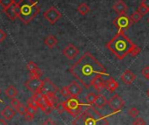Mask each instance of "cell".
<instances>
[{
	"instance_id": "cell-1",
	"label": "cell",
	"mask_w": 149,
	"mask_h": 125,
	"mask_svg": "<svg viewBox=\"0 0 149 125\" xmlns=\"http://www.w3.org/2000/svg\"><path fill=\"white\" fill-rule=\"evenodd\" d=\"M70 73L85 88H90L97 79L107 75L106 68L90 52H86L71 67Z\"/></svg>"
},
{
	"instance_id": "cell-2",
	"label": "cell",
	"mask_w": 149,
	"mask_h": 125,
	"mask_svg": "<svg viewBox=\"0 0 149 125\" xmlns=\"http://www.w3.org/2000/svg\"><path fill=\"white\" fill-rule=\"evenodd\" d=\"M136 46L137 45L125 35L122 31H118V33L106 44V47L120 60L124 59L128 54H131Z\"/></svg>"
},
{
	"instance_id": "cell-3",
	"label": "cell",
	"mask_w": 149,
	"mask_h": 125,
	"mask_svg": "<svg viewBox=\"0 0 149 125\" xmlns=\"http://www.w3.org/2000/svg\"><path fill=\"white\" fill-rule=\"evenodd\" d=\"M105 123H108L106 118L101 115L91 105L87 107L73 121L74 125H104Z\"/></svg>"
},
{
	"instance_id": "cell-4",
	"label": "cell",
	"mask_w": 149,
	"mask_h": 125,
	"mask_svg": "<svg viewBox=\"0 0 149 125\" xmlns=\"http://www.w3.org/2000/svg\"><path fill=\"white\" fill-rule=\"evenodd\" d=\"M18 18L26 25L29 24L40 12V7L33 0H20L16 4Z\"/></svg>"
},
{
	"instance_id": "cell-5",
	"label": "cell",
	"mask_w": 149,
	"mask_h": 125,
	"mask_svg": "<svg viewBox=\"0 0 149 125\" xmlns=\"http://www.w3.org/2000/svg\"><path fill=\"white\" fill-rule=\"evenodd\" d=\"M62 102L65 108V111H67L74 117H77L78 115H80L83 112V108L84 104L81 103L77 99V97L70 96V98L67 99L65 102Z\"/></svg>"
},
{
	"instance_id": "cell-6",
	"label": "cell",
	"mask_w": 149,
	"mask_h": 125,
	"mask_svg": "<svg viewBox=\"0 0 149 125\" xmlns=\"http://www.w3.org/2000/svg\"><path fill=\"white\" fill-rule=\"evenodd\" d=\"M132 24V21L129 16L126 14L123 15H118L114 20H113V25L118 29V31L125 32L126 31Z\"/></svg>"
},
{
	"instance_id": "cell-7",
	"label": "cell",
	"mask_w": 149,
	"mask_h": 125,
	"mask_svg": "<svg viewBox=\"0 0 149 125\" xmlns=\"http://www.w3.org/2000/svg\"><path fill=\"white\" fill-rule=\"evenodd\" d=\"M43 81L40 78H29V80L25 83V87L33 94H41V88H42Z\"/></svg>"
},
{
	"instance_id": "cell-8",
	"label": "cell",
	"mask_w": 149,
	"mask_h": 125,
	"mask_svg": "<svg viewBox=\"0 0 149 125\" xmlns=\"http://www.w3.org/2000/svg\"><path fill=\"white\" fill-rule=\"evenodd\" d=\"M43 16L49 22V24L54 25L61 18V13L55 7L52 6L43 13Z\"/></svg>"
},
{
	"instance_id": "cell-9",
	"label": "cell",
	"mask_w": 149,
	"mask_h": 125,
	"mask_svg": "<svg viewBox=\"0 0 149 125\" xmlns=\"http://www.w3.org/2000/svg\"><path fill=\"white\" fill-rule=\"evenodd\" d=\"M108 104L113 111H119L125 106V101L118 95H114L109 101Z\"/></svg>"
},
{
	"instance_id": "cell-10",
	"label": "cell",
	"mask_w": 149,
	"mask_h": 125,
	"mask_svg": "<svg viewBox=\"0 0 149 125\" xmlns=\"http://www.w3.org/2000/svg\"><path fill=\"white\" fill-rule=\"evenodd\" d=\"M58 91V88L48 79L46 78L43 81L42 88L40 93L43 95H50V94H56Z\"/></svg>"
},
{
	"instance_id": "cell-11",
	"label": "cell",
	"mask_w": 149,
	"mask_h": 125,
	"mask_svg": "<svg viewBox=\"0 0 149 125\" xmlns=\"http://www.w3.org/2000/svg\"><path fill=\"white\" fill-rule=\"evenodd\" d=\"M63 55L68 58V59H74L79 53V49L74 44H68L64 49L62 50Z\"/></svg>"
},
{
	"instance_id": "cell-12",
	"label": "cell",
	"mask_w": 149,
	"mask_h": 125,
	"mask_svg": "<svg viewBox=\"0 0 149 125\" xmlns=\"http://www.w3.org/2000/svg\"><path fill=\"white\" fill-rule=\"evenodd\" d=\"M68 88L69 90L70 96H72V97H78V95H80L81 93L83 92L82 87L77 81H71L70 84L68 86Z\"/></svg>"
},
{
	"instance_id": "cell-13",
	"label": "cell",
	"mask_w": 149,
	"mask_h": 125,
	"mask_svg": "<svg viewBox=\"0 0 149 125\" xmlns=\"http://www.w3.org/2000/svg\"><path fill=\"white\" fill-rule=\"evenodd\" d=\"M112 9L118 14V15H123L125 14L128 7L126 6V4L123 1V0H118L117 1L113 6H112Z\"/></svg>"
},
{
	"instance_id": "cell-14",
	"label": "cell",
	"mask_w": 149,
	"mask_h": 125,
	"mask_svg": "<svg viewBox=\"0 0 149 125\" xmlns=\"http://www.w3.org/2000/svg\"><path fill=\"white\" fill-rule=\"evenodd\" d=\"M121 80L123 81V82L126 85H131L135 80H136V75L129 69L125 70L122 75H121Z\"/></svg>"
},
{
	"instance_id": "cell-15",
	"label": "cell",
	"mask_w": 149,
	"mask_h": 125,
	"mask_svg": "<svg viewBox=\"0 0 149 125\" xmlns=\"http://www.w3.org/2000/svg\"><path fill=\"white\" fill-rule=\"evenodd\" d=\"M16 113H17V111H16L14 108H13L10 107V106H6V107H5V108L1 111V115H2L6 120H12V119L15 116Z\"/></svg>"
},
{
	"instance_id": "cell-16",
	"label": "cell",
	"mask_w": 149,
	"mask_h": 125,
	"mask_svg": "<svg viewBox=\"0 0 149 125\" xmlns=\"http://www.w3.org/2000/svg\"><path fill=\"white\" fill-rule=\"evenodd\" d=\"M16 5H12L9 7L5 9V12L6 14V16L11 19V20H15L16 18H18L17 12H16Z\"/></svg>"
},
{
	"instance_id": "cell-17",
	"label": "cell",
	"mask_w": 149,
	"mask_h": 125,
	"mask_svg": "<svg viewBox=\"0 0 149 125\" xmlns=\"http://www.w3.org/2000/svg\"><path fill=\"white\" fill-rule=\"evenodd\" d=\"M118 87V83L112 78L110 77L106 81H105V89H107L110 92H114Z\"/></svg>"
},
{
	"instance_id": "cell-18",
	"label": "cell",
	"mask_w": 149,
	"mask_h": 125,
	"mask_svg": "<svg viewBox=\"0 0 149 125\" xmlns=\"http://www.w3.org/2000/svg\"><path fill=\"white\" fill-rule=\"evenodd\" d=\"M44 43H45V45H46L47 47H49V48H54V47L58 44V39H57L56 37L54 36V35H48V36L45 39Z\"/></svg>"
},
{
	"instance_id": "cell-19",
	"label": "cell",
	"mask_w": 149,
	"mask_h": 125,
	"mask_svg": "<svg viewBox=\"0 0 149 125\" xmlns=\"http://www.w3.org/2000/svg\"><path fill=\"white\" fill-rule=\"evenodd\" d=\"M108 103V101L106 99V97L103 95H98L97 97V100L94 103V105L96 106V108H104L106 104Z\"/></svg>"
},
{
	"instance_id": "cell-20",
	"label": "cell",
	"mask_w": 149,
	"mask_h": 125,
	"mask_svg": "<svg viewBox=\"0 0 149 125\" xmlns=\"http://www.w3.org/2000/svg\"><path fill=\"white\" fill-rule=\"evenodd\" d=\"M93 87L97 92H101L102 90L105 89V81L103 80V78H99L95 81Z\"/></svg>"
},
{
	"instance_id": "cell-21",
	"label": "cell",
	"mask_w": 149,
	"mask_h": 125,
	"mask_svg": "<svg viewBox=\"0 0 149 125\" xmlns=\"http://www.w3.org/2000/svg\"><path fill=\"white\" fill-rule=\"evenodd\" d=\"M77 12H78L81 15L84 16V15H86V14L89 13V12H90V7H89V6H88L86 3H82V4H80V5L78 6V7H77Z\"/></svg>"
},
{
	"instance_id": "cell-22",
	"label": "cell",
	"mask_w": 149,
	"mask_h": 125,
	"mask_svg": "<svg viewBox=\"0 0 149 125\" xmlns=\"http://www.w3.org/2000/svg\"><path fill=\"white\" fill-rule=\"evenodd\" d=\"M6 95L9 97V98H14L17 95H18V90L15 87L13 86H9L6 89Z\"/></svg>"
},
{
	"instance_id": "cell-23",
	"label": "cell",
	"mask_w": 149,
	"mask_h": 125,
	"mask_svg": "<svg viewBox=\"0 0 149 125\" xmlns=\"http://www.w3.org/2000/svg\"><path fill=\"white\" fill-rule=\"evenodd\" d=\"M27 106L31 107V108H33L35 109H38L40 108V105H39V102L38 101L35 99V97L33 95L32 97H30L28 100H27Z\"/></svg>"
},
{
	"instance_id": "cell-24",
	"label": "cell",
	"mask_w": 149,
	"mask_h": 125,
	"mask_svg": "<svg viewBox=\"0 0 149 125\" xmlns=\"http://www.w3.org/2000/svg\"><path fill=\"white\" fill-rule=\"evenodd\" d=\"M97 95L95 93L91 92V93H89V94L87 95V96H86V101H87V102H88L90 105H93V104L95 103L96 100H97Z\"/></svg>"
},
{
	"instance_id": "cell-25",
	"label": "cell",
	"mask_w": 149,
	"mask_h": 125,
	"mask_svg": "<svg viewBox=\"0 0 149 125\" xmlns=\"http://www.w3.org/2000/svg\"><path fill=\"white\" fill-rule=\"evenodd\" d=\"M142 15L138 12V11H136V12H134L132 15H131V19H132V23H138L139 21H140L141 20V19H142Z\"/></svg>"
},
{
	"instance_id": "cell-26",
	"label": "cell",
	"mask_w": 149,
	"mask_h": 125,
	"mask_svg": "<svg viewBox=\"0 0 149 125\" xmlns=\"http://www.w3.org/2000/svg\"><path fill=\"white\" fill-rule=\"evenodd\" d=\"M19 115H25L26 114V112H27V107H26L25 105H23L22 103L15 109Z\"/></svg>"
},
{
	"instance_id": "cell-27",
	"label": "cell",
	"mask_w": 149,
	"mask_h": 125,
	"mask_svg": "<svg viewBox=\"0 0 149 125\" xmlns=\"http://www.w3.org/2000/svg\"><path fill=\"white\" fill-rule=\"evenodd\" d=\"M0 4H1L4 6V8L6 9V8L9 7L10 6L15 4V1L14 0H0Z\"/></svg>"
},
{
	"instance_id": "cell-28",
	"label": "cell",
	"mask_w": 149,
	"mask_h": 125,
	"mask_svg": "<svg viewBox=\"0 0 149 125\" xmlns=\"http://www.w3.org/2000/svg\"><path fill=\"white\" fill-rule=\"evenodd\" d=\"M138 12L142 15V16H145L146 14H147L149 12V9L147 7H146L145 6L143 5H140L139 7H138Z\"/></svg>"
},
{
	"instance_id": "cell-29",
	"label": "cell",
	"mask_w": 149,
	"mask_h": 125,
	"mask_svg": "<svg viewBox=\"0 0 149 125\" xmlns=\"http://www.w3.org/2000/svg\"><path fill=\"white\" fill-rule=\"evenodd\" d=\"M128 114H129V115H131L132 117H133V118H136V117L139 115V110H138L136 108L132 107V108H131L128 110Z\"/></svg>"
},
{
	"instance_id": "cell-30",
	"label": "cell",
	"mask_w": 149,
	"mask_h": 125,
	"mask_svg": "<svg viewBox=\"0 0 149 125\" xmlns=\"http://www.w3.org/2000/svg\"><path fill=\"white\" fill-rule=\"evenodd\" d=\"M60 93H61V95L62 96H64V97L70 96V94H69V90H68V86H67V87H63V88H61V90H60Z\"/></svg>"
},
{
	"instance_id": "cell-31",
	"label": "cell",
	"mask_w": 149,
	"mask_h": 125,
	"mask_svg": "<svg viewBox=\"0 0 149 125\" xmlns=\"http://www.w3.org/2000/svg\"><path fill=\"white\" fill-rule=\"evenodd\" d=\"M54 108H55V109L60 113V114H61L62 112H64L65 111V108H64V105H63V102H60V103H57L55 106H54Z\"/></svg>"
},
{
	"instance_id": "cell-32",
	"label": "cell",
	"mask_w": 149,
	"mask_h": 125,
	"mask_svg": "<svg viewBox=\"0 0 149 125\" xmlns=\"http://www.w3.org/2000/svg\"><path fill=\"white\" fill-rule=\"evenodd\" d=\"M20 104H21V102H20L18 99H16V98H13L12 101H11V105H12V107H13L14 109H16Z\"/></svg>"
},
{
	"instance_id": "cell-33",
	"label": "cell",
	"mask_w": 149,
	"mask_h": 125,
	"mask_svg": "<svg viewBox=\"0 0 149 125\" xmlns=\"http://www.w3.org/2000/svg\"><path fill=\"white\" fill-rule=\"evenodd\" d=\"M133 125H146V122L142 118L139 117L133 122Z\"/></svg>"
},
{
	"instance_id": "cell-34",
	"label": "cell",
	"mask_w": 149,
	"mask_h": 125,
	"mask_svg": "<svg viewBox=\"0 0 149 125\" xmlns=\"http://www.w3.org/2000/svg\"><path fill=\"white\" fill-rule=\"evenodd\" d=\"M141 73H142V75L145 76V78L148 79V78H149V67H148V66L145 67V68H143V70H142Z\"/></svg>"
},
{
	"instance_id": "cell-35",
	"label": "cell",
	"mask_w": 149,
	"mask_h": 125,
	"mask_svg": "<svg viewBox=\"0 0 149 125\" xmlns=\"http://www.w3.org/2000/svg\"><path fill=\"white\" fill-rule=\"evenodd\" d=\"M24 116H25V119H26V121H28V122L33 121V120L34 119V115H33V114H31V113H29V112H26V114Z\"/></svg>"
},
{
	"instance_id": "cell-36",
	"label": "cell",
	"mask_w": 149,
	"mask_h": 125,
	"mask_svg": "<svg viewBox=\"0 0 149 125\" xmlns=\"http://www.w3.org/2000/svg\"><path fill=\"white\" fill-rule=\"evenodd\" d=\"M140 50H141V49H140V48H139V47L137 46H136V47L133 49V51L132 52L131 55H132V57H136V56H137V55H138V54L140 52Z\"/></svg>"
},
{
	"instance_id": "cell-37",
	"label": "cell",
	"mask_w": 149,
	"mask_h": 125,
	"mask_svg": "<svg viewBox=\"0 0 149 125\" xmlns=\"http://www.w3.org/2000/svg\"><path fill=\"white\" fill-rule=\"evenodd\" d=\"M41 125H56V123L54 122V121H53L52 119L48 118V119H47Z\"/></svg>"
},
{
	"instance_id": "cell-38",
	"label": "cell",
	"mask_w": 149,
	"mask_h": 125,
	"mask_svg": "<svg viewBox=\"0 0 149 125\" xmlns=\"http://www.w3.org/2000/svg\"><path fill=\"white\" fill-rule=\"evenodd\" d=\"M6 38V33L2 30V29H0V43L3 42Z\"/></svg>"
},
{
	"instance_id": "cell-39",
	"label": "cell",
	"mask_w": 149,
	"mask_h": 125,
	"mask_svg": "<svg viewBox=\"0 0 149 125\" xmlns=\"http://www.w3.org/2000/svg\"><path fill=\"white\" fill-rule=\"evenodd\" d=\"M27 112H29V113H31V114L35 115V114H36V112H37V109H35V108H31V107L27 106Z\"/></svg>"
},
{
	"instance_id": "cell-40",
	"label": "cell",
	"mask_w": 149,
	"mask_h": 125,
	"mask_svg": "<svg viewBox=\"0 0 149 125\" xmlns=\"http://www.w3.org/2000/svg\"><path fill=\"white\" fill-rule=\"evenodd\" d=\"M141 5L145 6L146 7H147L149 9V0H142Z\"/></svg>"
},
{
	"instance_id": "cell-41",
	"label": "cell",
	"mask_w": 149,
	"mask_h": 125,
	"mask_svg": "<svg viewBox=\"0 0 149 125\" xmlns=\"http://www.w3.org/2000/svg\"><path fill=\"white\" fill-rule=\"evenodd\" d=\"M0 125H7V122L4 119H0Z\"/></svg>"
},
{
	"instance_id": "cell-42",
	"label": "cell",
	"mask_w": 149,
	"mask_h": 125,
	"mask_svg": "<svg viewBox=\"0 0 149 125\" xmlns=\"http://www.w3.org/2000/svg\"><path fill=\"white\" fill-rule=\"evenodd\" d=\"M146 95L149 97V89H147V91H146Z\"/></svg>"
},
{
	"instance_id": "cell-43",
	"label": "cell",
	"mask_w": 149,
	"mask_h": 125,
	"mask_svg": "<svg viewBox=\"0 0 149 125\" xmlns=\"http://www.w3.org/2000/svg\"><path fill=\"white\" fill-rule=\"evenodd\" d=\"M147 22L149 23V18H148V19H147Z\"/></svg>"
},
{
	"instance_id": "cell-44",
	"label": "cell",
	"mask_w": 149,
	"mask_h": 125,
	"mask_svg": "<svg viewBox=\"0 0 149 125\" xmlns=\"http://www.w3.org/2000/svg\"><path fill=\"white\" fill-rule=\"evenodd\" d=\"M104 125H108V123H105V124H104Z\"/></svg>"
},
{
	"instance_id": "cell-45",
	"label": "cell",
	"mask_w": 149,
	"mask_h": 125,
	"mask_svg": "<svg viewBox=\"0 0 149 125\" xmlns=\"http://www.w3.org/2000/svg\"><path fill=\"white\" fill-rule=\"evenodd\" d=\"M148 80H149V78H148Z\"/></svg>"
}]
</instances>
